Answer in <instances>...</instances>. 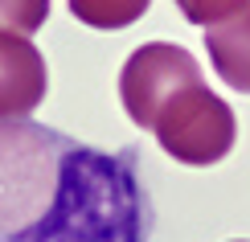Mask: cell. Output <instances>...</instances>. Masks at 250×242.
Wrapping results in <instances>:
<instances>
[{"instance_id": "cell-1", "label": "cell", "mask_w": 250, "mask_h": 242, "mask_svg": "<svg viewBox=\"0 0 250 242\" xmlns=\"http://www.w3.org/2000/svg\"><path fill=\"white\" fill-rule=\"evenodd\" d=\"M135 152H99L33 119L0 123V242H144Z\"/></svg>"}, {"instance_id": "cell-2", "label": "cell", "mask_w": 250, "mask_h": 242, "mask_svg": "<svg viewBox=\"0 0 250 242\" xmlns=\"http://www.w3.org/2000/svg\"><path fill=\"white\" fill-rule=\"evenodd\" d=\"M156 144L181 164L205 168L217 164L238 140V119L234 107L226 99H217V90L205 87V78L189 82V87L172 90L168 99L156 107L152 128Z\"/></svg>"}, {"instance_id": "cell-3", "label": "cell", "mask_w": 250, "mask_h": 242, "mask_svg": "<svg viewBox=\"0 0 250 242\" xmlns=\"http://www.w3.org/2000/svg\"><path fill=\"white\" fill-rule=\"evenodd\" d=\"M205 78L197 58L185 45H172V41H148L135 54L123 62L119 70V99L123 111L131 115L135 128H152V115L168 99L172 90L189 87V82Z\"/></svg>"}, {"instance_id": "cell-4", "label": "cell", "mask_w": 250, "mask_h": 242, "mask_svg": "<svg viewBox=\"0 0 250 242\" xmlns=\"http://www.w3.org/2000/svg\"><path fill=\"white\" fill-rule=\"evenodd\" d=\"M49 87V70L41 49L29 37H17L0 29V123L29 119V111L41 107Z\"/></svg>"}, {"instance_id": "cell-5", "label": "cell", "mask_w": 250, "mask_h": 242, "mask_svg": "<svg viewBox=\"0 0 250 242\" xmlns=\"http://www.w3.org/2000/svg\"><path fill=\"white\" fill-rule=\"evenodd\" d=\"M205 45H209L217 78L238 94H250V4L230 21L205 29Z\"/></svg>"}, {"instance_id": "cell-6", "label": "cell", "mask_w": 250, "mask_h": 242, "mask_svg": "<svg viewBox=\"0 0 250 242\" xmlns=\"http://www.w3.org/2000/svg\"><path fill=\"white\" fill-rule=\"evenodd\" d=\"M66 4L90 29H127L148 13L152 0H66Z\"/></svg>"}, {"instance_id": "cell-7", "label": "cell", "mask_w": 250, "mask_h": 242, "mask_svg": "<svg viewBox=\"0 0 250 242\" xmlns=\"http://www.w3.org/2000/svg\"><path fill=\"white\" fill-rule=\"evenodd\" d=\"M49 21V0H0V29L17 37H33Z\"/></svg>"}, {"instance_id": "cell-8", "label": "cell", "mask_w": 250, "mask_h": 242, "mask_svg": "<svg viewBox=\"0 0 250 242\" xmlns=\"http://www.w3.org/2000/svg\"><path fill=\"white\" fill-rule=\"evenodd\" d=\"M246 4L250 0H176V8L185 13V21H193V25H201V29L230 21L234 13H242Z\"/></svg>"}, {"instance_id": "cell-9", "label": "cell", "mask_w": 250, "mask_h": 242, "mask_svg": "<svg viewBox=\"0 0 250 242\" xmlns=\"http://www.w3.org/2000/svg\"><path fill=\"white\" fill-rule=\"evenodd\" d=\"M234 242H246V238H234Z\"/></svg>"}]
</instances>
